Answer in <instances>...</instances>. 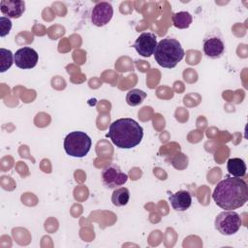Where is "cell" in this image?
Masks as SVG:
<instances>
[{
	"label": "cell",
	"instance_id": "1",
	"mask_svg": "<svg viewBox=\"0 0 248 248\" xmlns=\"http://www.w3.org/2000/svg\"><path fill=\"white\" fill-rule=\"evenodd\" d=\"M212 199L222 209L239 208L248 201V186L242 178L227 176L214 188Z\"/></svg>",
	"mask_w": 248,
	"mask_h": 248
},
{
	"label": "cell",
	"instance_id": "2",
	"mask_svg": "<svg viewBox=\"0 0 248 248\" xmlns=\"http://www.w3.org/2000/svg\"><path fill=\"white\" fill-rule=\"evenodd\" d=\"M107 137L116 147L131 149L140 143L143 129L132 118H119L109 125Z\"/></svg>",
	"mask_w": 248,
	"mask_h": 248
},
{
	"label": "cell",
	"instance_id": "3",
	"mask_svg": "<svg viewBox=\"0 0 248 248\" xmlns=\"http://www.w3.org/2000/svg\"><path fill=\"white\" fill-rule=\"evenodd\" d=\"M184 57V49L181 44L172 38L161 40L155 48L154 59L163 68H174Z\"/></svg>",
	"mask_w": 248,
	"mask_h": 248
},
{
	"label": "cell",
	"instance_id": "4",
	"mask_svg": "<svg viewBox=\"0 0 248 248\" xmlns=\"http://www.w3.org/2000/svg\"><path fill=\"white\" fill-rule=\"evenodd\" d=\"M92 140L90 137L81 131L69 133L64 139L65 152L72 157L82 158L89 152Z\"/></svg>",
	"mask_w": 248,
	"mask_h": 248
},
{
	"label": "cell",
	"instance_id": "5",
	"mask_svg": "<svg viewBox=\"0 0 248 248\" xmlns=\"http://www.w3.org/2000/svg\"><path fill=\"white\" fill-rule=\"evenodd\" d=\"M215 229L223 235H232L241 227L240 215L233 210H226L215 218Z\"/></svg>",
	"mask_w": 248,
	"mask_h": 248
},
{
	"label": "cell",
	"instance_id": "6",
	"mask_svg": "<svg viewBox=\"0 0 248 248\" xmlns=\"http://www.w3.org/2000/svg\"><path fill=\"white\" fill-rule=\"evenodd\" d=\"M103 184L108 189H116L124 185L128 180V175L116 164H110L102 170Z\"/></svg>",
	"mask_w": 248,
	"mask_h": 248
},
{
	"label": "cell",
	"instance_id": "7",
	"mask_svg": "<svg viewBox=\"0 0 248 248\" xmlns=\"http://www.w3.org/2000/svg\"><path fill=\"white\" fill-rule=\"evenodd\" d=\"M14 58L16 67L26 70L32 69L37 65L39 54L34 48L30 46H23L16 51Z\"/></svg>",
	"mask_w": 248,
	"mask_h": 248
},
{
	"label": "cell",
	"instance_id": "8",
	"mask_svg": "<svg viewBox=\"0 0 248 248\" xmlns=\"http://www.w3.org/2000/svg\"><path fill=\"white\" fill-rule=\"evenodd\" d=\"M113 16V8L108 2L97 3L91 13V22L97 27L107 25Z\"/></svg>",
	"mask_w": 248,
	"mask_h": 248
},
{
	"label": "cell",
	"instance_id": "9",
	"mask_svg": "<svg viewBox=\"0 0 248 248\" xmlns=\"http://www.w3.org/2000/svg\"><path fill=\"white\" fill-rule=\"evenodd\" d=\"M157 44V37L155 34L151 32H144L137 38L134 47L140 55L143 57H150L154 54Z\"/></svg>",
	"mask_w": 248,
	"mask_h": 248
},
{
	"label": "cell",
	"instance_id": "10",
	"mask_svg": "<svg viewBox=\"0 0 248 248\" xmlns=\"http://www.w3.org/2000/svg\"><path fill=\"white\" fill-rule=\"evenodd\" d=\"M0 11L9 18H18L25 12V2L21 0H1Z\"/></svg>",
	"mask_w": 248,
	"mask_h": 248
},
{
	"label": "cell",
	"instance_id": "11",
	"mask_svg": "<svg viewBox=\"0 0 248 248\" xmlns=\"http://www.w3.org/2000/svg\"><path fill=\"white\" fill-rule=\"evenodd\" d=\"M225 51V44L221 38L210 36L203 40V52L212 59L220 58Z\"/></svg>",
	"mask_w": 248,
	"mask_h": 248
},
{
	"label": "cell",
	"instance_id": "12",
	"mask_svg": "<svg viewBox=\"0 0 248 248\" xmlns=\"http://www.w3.org/2000/svg\"><path fill=\"white\" fill-rule=\"evenodd\" d=\"M169 201L174 210L185 211L192 204V196L188 191L180 190L170 195Z\"/></svg>",
	"mask_w": 248,
	"mask_h": 248
},
{
	"label": "cell",
	"instance_id": "13",
	"mask_svg": "<svg viewBox=\"0 0 248 248\" xmlns=\"http://www.w3.org/2000/svg\"><path fill=\"white\" fill-rule=\"evenodd\" d=\"M228 172L233 177H244L246 174V164L240 158H231L227 162Z\"/></svg>",
	"mask_w": 248,
	"mask_h": 248
},
{
	"label": "cell",
	"instance_id": "14",
	"mask_svg": "<svg viewBox=\"0 0 248 248\" xmlns=\"http://www.w3.org/2000/svg\"><path fill=\"white\" fill-rule=\"evenodd\" d=\"M171 20H172V24L174 27H176L178 29H186L192 23L193 16L190 13L181 11V12L172 14Z\"/></svg>",
	"mask_w": 248,
	"mask_h": 248
},
{
	"label": "cell",
	"instance_id": "15",
	"mask_svg": "<svg viewBox=\"0 0 248 248\" xmlns=\"http://www.w3.org/2000/svg\"><path fill=\"white\" fill-rule=\"evenodd\" d=\"M129 200H130V192L126 187H120L115 189L111 195V202L115 206L126 205Z\"/></svg>",
	"mask_w": 248,
	"mask_h": 248
},
{
	"label": "cell",
	"instance_id": "16",
	"mask_svg": "<svg viewBox=\"0 0 248 248\" xmlns=\"http://www.w3.org/2000/svg\"><path fill=\"white\" fill-rule=\"evenodd\" d=\"M146 98V93L140 89H131L126 95V103L131 107L140 105Z\"/></svg>",
	"mask_w": 248,
	"mask_h": 248
},
{
	"label": "cell",
	"instance_id": "17",
	"mask_svg": "<svg viewBox=\"0 0 248 248\" xmlns=\"http://www.w3.org/2000/svg\"><path fill=\"white\" fill-rule=\"evenodd\" d=\"M0 73H4L15 63L13 52L10 49L0 48Z\"/></svg>",
	"mask_w": 248,
	"mask_h": 248
},
{
	"label": "cell",
	"instance_id": "18",
	"mask_svg": "<svg viewBox=\"0 0 248 248\" xmlns=\"http://www.w3.org/2000/svg\"><path fill=\"white\" fill-rule=\"evenodd\" d=\"M12 29V21L7 16H0V36L3 38L10 33Z\"/></svg>",
	"mask_w": 248,
	"mask_h": 248
}]
</instances>
